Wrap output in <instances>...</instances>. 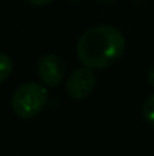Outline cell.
I'll return each mask as SVG.
<instances>
[{
    "mask_svg": "<svg viewBox=\"0 0 154 156\" xmlns=\"http://www.w3.org/2000/svg\"><path fill=\"white\" fill-rule=\"evenodd\" d=\"M24 2L32 5V6H46V5L51 3L53 0H24Z\"/></svg>",
    "mask_w": 154,
    "mask_h": 156,
    "instance_id": "obj_7",
    "label": "cell"
},
{
    "mask_svg": "<svg viewBox=\"0 0 154 156\" xmlns=\"http://www.w3.org/2000/svg\"><path fill=\"white\" fill-rule=\"evenodd\" d=\"M12 59L6 53L0 52V83H3L12 73Z\"/></svg>",
    "mask_w": 154,
    "mask_h": 156,
    "instance_id": "obj_5",
    "label": "cell"
},
{
    "mask_svg": "<svg viewBox=\"0 0 154 156\" xmlns=\"http://www.w3.org/2000/svg\"><path fill=\"white\" fill-rule=\"evenodd\" d=\"M76 52L83 65L104 70L121 59L125 52V38L113 26H95L80 35Z\"/></svg>",
    "mask_w": 154,
    "mask_h": 156,
    "instance_id": "obj_1",
    "label": "cell"
},
{
    "mask_svg": "<svg viewBox=\"0 0 154 156\" xmlns=\"http://www.w3.org/2000/svg\"><path fill=\"white\" fill-rule=\"evenodd\" d=\"M147 82H148V85L151 88H154V67H151L148 70V73H147Z\"/></svg>",
    "mask_w": 154,
    "mask_h": 156,
    "instance_id": "obj_8",
    "label": "cell"
},
{
    "mask_svg": "<svg viewBox=\"0 0 154 156\" xmlns=\"http://www.w3.org/2000/svg\"><path fill=\"white\" fill-rule=\"evenodd\" d=\"M47 105V90L38 82H26L20 85L11 99L12 111L17 117L29 120L36 117Z\"/></svg>",
    "mask_w": 154,
    "mask_h": 156,
    "instance_id": "obj_2",
    "label": "cell"
},
{
    "mask_svg": "<svg viewBox=\"0 0 154 156\" xmlns=\"http://www.w3.org/2000/svg\"><path fill=\"white\" fill-rule=\"evenodd\" d=\"M38 77L47 87H57L65 77V64L57 55H44L38 62Z\"/></svg>",
    "mask_w": 154,
    "mask_h": 156,
    "instance_id": "obj_4",
    "label": "cell"
},
{
    "mask_svg": "<svg viewBox=\"0 0 154 156\" xmlns=\"http://www.w3.org/2000/svg\"><path fill=\"white\" fill-rule=\"evenodd\" d=\"M142 115H144V120L154 127V94L148 96L147 100L142 105Z\"/></svg>",
    "mask_w": 154,
    "mask_h": 156,
    "instance_id": "obj_6",
    "label": "cell"
},
{
    "mask_svg": "<svg viewBox=\"0 0 154 156\" xmlns=\"http://www.w3.org/2000/svg\"><path fill=\"white\" fill-rule=\"evenodd\" d=\"M94 2H97V3H100V5H110V3H113V2H116V0H94Z\"/></svg>",
    "mask_w": 154,
    "mask_h": 156,
    "instance_id": "obj_9",
    "label": "cell"
},
{
    "mask_svg": "<svg viewBox=\"0 0 154 156\" xmlns=\"http://www.w3.org/2000/svg\"><path fill=\"white\" fill-rule=\"evenodd\" d=\"M95 88V74L94 70L83 65L74 68L67 79V93L74 100L86 99Z\"/></svg>",
    "mask_w": 154,
    "mask_h": 156,
    "instance_id": "obj_3",
    "label": "cell"
},
{
    "mask_svg": "<svg viewBox=\"0 0 154 156\" xmlns=\"http://www.w3.org/2000/svg\"><path fill=\"white\" fill-rule=\"evenodd\" d=\"M70 2H77V0H70Z\"/></svg>",
    "mask_w": 154,
    "mask_h": 156,
    "instance_id": "obj_10",
    "label": "cell"
}]
</instances>
